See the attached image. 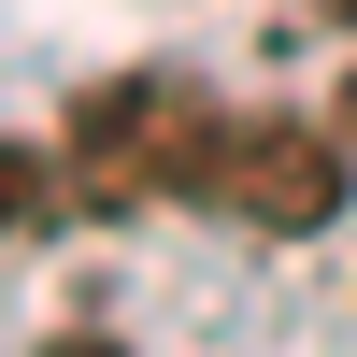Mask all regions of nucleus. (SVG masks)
Listing matches in <instances>:
<instances>
[{
	"label": "nucleus",
	"instance_id": "obj_6",
	"mask_svg": "<svg viewBox=\"0 0 357 357\" xmlns=\"http://www.w3.org/2000/svg\"><path fill=\"white\" fill-rule=\"evenodd\" d=\"M343 143H357V72H343Z\"/></svg>",
	"mask_w": 357,
	"mask_h": 357
},
{
	"label": "nucleus",
	"instance_id": "obj_1",
	"mask_svg": "<svg viewBox=\"0 0 357 357\" xmlns=\"http://www.w3.org/2000/svg\"><path fill=\"white\" fill-rule=\"evenodd\" d=\"M200 143H215V100L186 72H114L57 114V186L86 215H158V200H186Z\"/></svg>",
	"mask_w": 357,
	"mask_h": 357
},
{
	"label": "nucleus",
	"instance_id": "obj_3",
	"mask_svg": "<svg viewBox=\"0 0 357 357\" xmlns=\"http://www.w3.org/2000/svg\"><path fill=\"white\" fill-rule=\"evenodd\" d=\"M43 200H57V172H43V158H29V143H0V243H15V229H29V215H43Z\"/></svg>",
	"mask_w": 357,
	"mask_h": 357
},
{
	"label": "nucleus",
	"instance_id": "obj_5",
	"mask_svg": "<svg viewBox=\"0 0 357 357\" xmlns=\"http://www.w3.org/2000/svg\"><path fill=\"white\" fill-rule=\"evenodd\" d=\"M314 15H329V29H357V0H314Z\"/></svg>",
	"mask_w": 357,
	"mask_h": 357
},
{
	"label": "nucleus",
	"instance_id": "obj_4",
	"mask_svg": "<svg viewBox=\"0 0 357 357\" xmlns=\"http://www.w3.org/2000/svg\"><path fill=\"white\" fill-rule=\"evenodd\" d=\"M43 357H129V343H100V329H72V343H43Z\"/></svg>",
	"mask_w": 357,
	"mask_h": 357
},
{
	"label": "nucleus",
	"instance_id": "obj_2",
	"mask_svg": "<svg viewBox=\"0 0 357 357\" xmlns=\"http://www.w3.org/2000/svg\"><path fill=\"white\" fill-rule=\"evenodd\" d=\"M343 186H357L343 114L314 129V114H229V100H215V143H200V172H186L200 215L257 229V243H314V229L343 215Z\"/></svg>",
	"mask_w": 357,
	"mask_h": 357
}]
</instances>
